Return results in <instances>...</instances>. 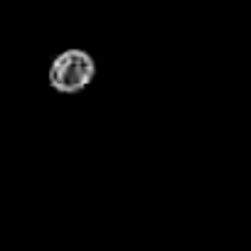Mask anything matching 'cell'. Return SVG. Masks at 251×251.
I'll use <instances>...</instances> for the list:
<instances>
[{"label": "cell", "mask_w": 251, "mask_h": 251, "mask_svg": "<svg viewBox=\"0 0 251 251\" xmlns=\"http://www.w3.org/2000/svg\"><path fill=\"white\" fill-rule=\"evenodd\" d=\"M94 79H96V59L91 57V52L81 47H69L59 52L47 69L50 86L64 96L81 94L84 89L91 86Z\"/></svg>", "instance_id": "1"}]
</instances>
